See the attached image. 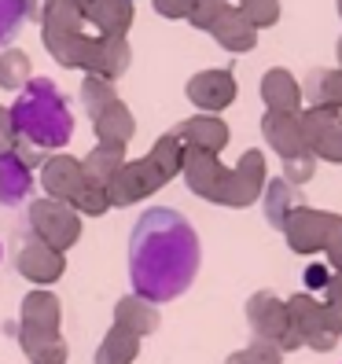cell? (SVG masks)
I'll use <instances>...</instances> for the list:
<instances>
[{
    "mask_svg": "<svg viewBox=\"0 0 342 364\" xmlns=\"http://www.w3.org/2000/svg\"><path fill=\"white\" fill-rule=\"evenodd\" d=\"M320 294H324L320 302H324V309H328V316H331V324L342 331V276H338V272H331L328 287L320 291Z\"/></svg>",
    "mask_w": 342,
    "mask_h": 364,
    "instance_id": "8d00e7d4",
    "label": "cell"
},
{
    "mask_svg": "<svg viewBox=\"0 0 342 364\" xmlns=\"http://www.w3.org/2000/svg\"><path fill=\"white\" fill-rule=\"evenodd\" d=\"M262 196H265V221H269L272 228H284L287 213H291L294 206H302V196H298V188H294V184H287L284 177L269 181Z\"/></svg>",
    "mask_w": 342,
    "mask_h": 364,
    "instance_id": "484cf974",
    "label": "cell"
},
{
    "mask_svg": "<svg viewBox=\"0 0 342 364\" xmlns=\"http://www.w3.org/2000/svg\"><path fill=\"white\" fill-rule=\"evenodd\" d=\"M302 122V144L313 159L342 162V111L338 107H306L298 111Z\"/></svg>",
    "mask_w": 342,
    "mask_h": 364,
    "instance_id": "ba28073f",
    "label": "cell"
},
{
    "mask_svg": "<svg viewBox=\"0 0 342 364\" xmlns=\"http://www.w3.org/2000/svg\"><path fill=\"white\" fill-rule=\"evenodd\" d=\"M225 364H247V360H243V350H240V353H232V357H228Z\"/></svg>",
    "mask_w": 342,
    "mask_h": 364,
    "instance_id": "f6af8a7d",
    "label": "cell"
},
{
    "mask_svg": "<svg viewBox=\"0 0 342 364\" xmlns=\"http://www.w3.org/2000/svg\"><path fill=\"white\" fill-rule=\"evenodd\" d=\"M328 221L331 213L328 210H313V206H294L284 221V235H287V247L294 254H320L324 250V240H328Z\"/></svg>",
    "mask_w": 342,
    "mask_h": 364,
    "instance_id": "30bf717a",
    "label": "cell"
},
{
    "mask_svg": "<svg viewBox=\"0 0 342 364\" xmlns=\"http://www.w3.org/2000/svg\"><path fill=\"white\" fill-rule=\"evenodd\" d=\"M302 96L309 100V107H338L342 111V67L313 70L306 77V85H302Z\"/></svg>",
    "mask_w": 342,
    "mask_h": 364,
    "instance_id": "cb8c5ba5",
    "label": "cell"
},
{
    "mask_svg": "<svg viewBox=\"0 0 342 364\" xmlns=\"http://www.w3.org/2000/svg\"><path fill=\"white\" fill-rule=\"evenodd\" d=\"M18 346L23 353L33 360V364H67L70 350H67V338L59 331H48V328H23L18 324Z\"/></svg>",
    "mask_w": 342,
    "mask_h": 364,
    "instance_id": "d6986e66",
    "label": "cell"
},
{
    "mask_svg": "<svg viewBox=\"0 0 342 364\" xmlns=\"http://www.w3.org/2000/svg\"><path fill=\"white\" fill-rule=\"evenodd\" d=\"M162 184H169V181L159 173V166L144 155L137 162H122V169L103 188H107V203L111 206H133L147 196H155Z\"/></svg>",
    "mask_w": 342,
    "mask_h": 364,
    "instance_id": "9c48e42d",
    "label": "cell"
},
{
    "mask_svg": "<svg viewBox=\"0 0 342 364\" xmlns=\"http://www.w3.org/2000/svg\"><path fill=\"white\" fill-rule=\"evenodd\" d=\"M313 173H316V159H313L309 151L294 155V159H284V181H287V184L302 188L306 181H313Z\"/></svg>",
    "mask_w": 342,
    "mask_h": 364,
    "instance_id": "e575fe53",
    "label": "cell"
},
{
    "mask_svg": "<svg viewBox=\"0 0 342 364\" xmlns=\"http://www.w3.org/2000/svg\"><path fill=\"white\" fill-rule=\"evenodd\" d=\"M188 100L203 114H218L236 100V77H232V70H199L188 81Z\"/></svg>",
    "mask_w": 342,
    "mask_h": 364,
    "instance_id": "7c38bea8",
    "label": "cell"
},
{
    "mask_svg": "<svg viewBox=\"0 0 342 364\" xmlns=\"http://www.w3.org/2000/svg\"><path fill=\"white\" fill-rule=\"evenodd\" d=\"M70 206H74L78 213H89V218H103V213L111 210V203H107V188L96 184V181H85L81 191L70 199Z\"/></svg>",
    "mask_w": 342,
    "mask_h": 364,
    "instance_id": "1f68e13d",
    "label": "cell"
},
{
    "mask_svg": "<svg viewBox=\"0 0 342 364\" xmlns=\"http://www.w3.org/2000/svg\"><path fill=\"white\" fill-rule=\"evenodd\" d=\"M0 331H4V335H18V324H15V320H4V324H0Z\"/></svg>",
    "mask_w": 342,
    "mask_h": 364,
    "instance_id": "ee69618b",
    "label": "cell"
},
{
    "mask_svg": "<svg viewBox=\"0 0 342 364\" xmlns=\"http://www.w3.org/2000/svg\"><path fill=\"white\" fill-rule=\"evenodd\" d=\"M338 63H342V41H338Z\"/></svg>",
    "mask_w": 342,
    "mask_h": 364,
    "instance_id": "bcb514c9",
    "label": "cell"
},
{
    "mask_svg": "<svg viewBox=\"0 0 342 364\" xmlns=\"http://www.w3.org/2000/svg\"><path fill=\"white\" fill-rule=\"evenodd\" d=\"M328 280H331V269H328V265H309V269H306V294H309V291H324Z\"/></svg>",
    "mask_w": 342,
    "mask_h": 364,
    "instance_id": "60d3db41",
    "label": "cell"
},
{
    "mask_svg": "<svg viewBox=\"0 0 342 364\" xmlns=\"http://www.w3.org/2000/svg\"><path fill=\"white\" fill-rule=\"evenodd\" d=\"M30 228L41 243H48L52 250L67 254L81 240V213L70 203L37 199V203H30Z\"/></svg>",
    "mask_w": 342,
    "mask_h": 364,
    "instance_id": "52a82bcc",
    "label": "cell"
},
{
    "mask_svg": "<svg viewBox=\"0 0 342 364\" xmlns=\"http://www.w3.org/2000/svg\"><path fill=\"white\" fill-rule=\"evenodd\" d=\"M287 320H291V331L302 338V346L316 350V353H331L338 346L342 331L331 324V316L324 309V302L306 291H298L294 298H287Z\"/></svg>",
    "mask_w": 342,
    "mask_h": 364,
    "instance_id": "5b68a950",
    "label": "cell"
},
{
    "mask_svg": "<svg viewBox=\"0 0 342 364\" xmlns=\"http://www.w3.org/2000/svg\"><path fill=\"white\" fill-rule=\"evenodd\" d=\"M23 23H26L23 0H0V48H11V41L18 37Z\"/></svg>",
    "mask_w": 342,
    "mask_h": 364,
    "instance_id": "d6a6232c",
    "label": "cell"
},
{
    "mask_svg": "<svg viewBox=\"0 0 342 364\" xmlns=\"http://www.w3.org/2000/svg\"><path fill=\"white\" fill-rule=\"evenodd\" d=\"M30 191H33V169L15 151H4L0 155V203L15 206V203H23Z\"/></svg>",
    "mask_w": 342,
    "mask_h": 364,
    "instance_id": "603a6c76",
    "label": "cell"
},
{
    "mask_svg": "<svg viewBox=\"0 0 342 364\" xmlns=\"http://www.w3.org/2000/svg\"><path fill=\"white\" fill-rule=\"evenodd\" d=\"M41 33H45V48L59 67H78L85 70L89 59L92 37L85 33V15H81V0H55L41 18Z\"/></svg>",
    "mask_w": 342,
    "mask_h": 364,
    "instance_id": "277c9868",
    "label": "cell"
},
{
    "mask_svg": "<svg viewBox=\"0 0 342 364\" xmlns=\"http://www.w3.org/2000/svg\"><path fill=\"white\" fill-rule=\"evenodd\" d=\"M324 250H328V262L342 258V213H331V221H328V240H324Z\"/></svg>",
    "mask_w": 342,
    "mask_h": 364,
    "instance_id": "74e56055",
    "label": "cell"
},
{
    "mask_svg": "<svg viewBox=\"0 0 342 364\" xmlns=\"http://www.w3.org/2000/svg\"><path fill=\"white\" fill-rule=\"evenodd\" d=\"M30 81V55L18 48H0V89H23Z\"/></svg>",
    "mask_w": 342,
    "mask_h": 364,
    "instance_id": "f546056e",
    "label": "cell"
},
{
    "mask_svg": "<svg viewBox=\"0 0 342 364\" xmlns=\"http://www.w3.org/2000/svg\"><path fill=\"white\" fill-rule=\"evenodd\" d=\"M125 162V147H111V144H96L89 155L81 159V173L85 181H96V184H107Z\"/></svg>",
    "mask_w": 342,
    "mask_h": 364,
    "instance_id": "83f0119b",
    "label": "cell"
},
{
    "mask_svg": "<svg viewBox=\"0 0 342 364\" xmlns=\"http://www.w3.org/2000/svg\"><path fill=\"white\" fill-rule=\"evenodd\" d=\"M92 129H96V140L100 144H111V147H125L137 133V122H133V111L125 107L122 100H114L107 111H100L92 118Z\"/></svg>",
    "mask_w": 342,
    "mask_h": 364,
    "instance_id": "7402d4cb",
    "label": "cell"
},
{
    "mask_svg": "<svg viewBox=\"0 0 342 364\" xmlns=\"http://www.w3.org/2000/svg\"><path fill=\"white\" fill-rule=\"evenodd\" d=\"M118 100V92H114V81H107V77H96V74H89L81 81V107L89 111V118H96L100 111H107Z\"/></svg>",
    "mask_w": 342,
    "mask_h": 364,
    "instance_id": "4dcf8cb0",
    "label": "cell"
},
{
    "mask_svg": "<svg viewBox=\"0 0 342 364\" xmlns=\"http://www.w3.org/2000/svg\"><path fill=\"white\" fill-rule=\"evenodd\" d=\"M225 8H228V0H196V8H191V15H188V23L196 26V30H206V33H210V26L221 18Z\"/></svg>",
    "mask_w": 342,
    "mask_h": 364,
    "instance_id": "d590c367",
    "label": "cell"
},
{
    "mask_svg": "<svg viewBox=\"0 0 342 364\" xmlns=\"http://www.w3.org/2000/svg\"><path fill=\"white\" fill-rule=\"evenodd\" d=\"M133 63V52H129V41L125 37H92V48H89V59H85V70L96 74V77H107L114 81L129 70Z\"/></svg>",
    "mask_w": 342,
    "mask_h": 364,
    "instance_id": "4fadbf2b",
    "label": "cell"
},
{
    "mask_svg": "<svg viewBox=\"0 0 342 364\" xmlns=\"http://www.w3.org/2000/svg\"><path fill=\"white\" fill-rule=\"evenodd\" d=\"M114 328H125V331L137 335V338L155 335L162 328L159 306H151L140 294H125V298H118V302H114Z\"/></svg>",
    "mask_w": 342,
    "mask_h": 364,
    "instance_id": "ac0fdd59",
    "label": "cell"
},
{
    "mask_svg": "<svg viewBox=\"0 0 342 364\" xmlns=\"http://www.w3.org/2000/svg\"><path fill=\"white\" fill-rule=\"evenodd\" d=\"M137 357H140V338L129 335L125 328H111L103 335L92 364H133Z\"/></svg>",
    "mask_w": 342,
    "mask_h": 364,
    "instance_id": "4316f807",
    "label": "cell"
},
{
    "mask_svg": "<svg viewBox=\"0 0 342 364\" xmlns=\"http://www.w3.org/2000/svg\"><path fill=\"white\" fill-rule=\"evenodd\" d=\"M0 254H4V250H0Z\"/></svg>",
    "mask_w": 342,
    "mask_h": 364,
    "instance_id": "681fc988",
    "label": "cell"
},
{
    "mask_svg": "<svg viewBox=\"0 0 342 364\" xmlns=\"http://www.w3.org/2000/svg\"><path fill=\"white\" fill-rule=\"evenodd\" d=\"M188 151H206V155H218L228 147V125L218 114H196V118H184L177 129H173Z\"/></svg>",
    "mask_w": 342,
    "mask_h": 364,
    "instance_id": "5bb4252c",
    "label": "cell"
},
{
    "mask_svg": "<svg viewBox=\"0 0 342 364\" xmlns=\"http://www.w3.org/2000/svg\"><path fill=\"white\" fill-rule=\"evenodd\" d=\"M262 136L280 159H294L306 151L302 144V122L298 114H280V111H265L262 118Z\"/></svg>",
    "mask_w": 342,
    "mask_h": 364,
    "instance_id": "e0dca14e",
    "label": "cell"
},
{
    "mask_svg": "<svg viewBox=\"0 0 342 364\" xmlns=\"http://www.w3.org/2000/svg\"><path fill=\"white\" fill-rule=\"evenodd\" d=\"M55 4V0H23V8H26V18H33V23H41L45 18V11Z\"/></svg>",
    "mask_w": 342,
    "mask_h": 364,
    "instance_id": "7bdbcfd3",
    "label": "cell"
},
{
    "mask_svg": "<svg viewBox=\"0 0 342 364\" xmlns=\"http://www.w3.org/2000/svg\"><path fill=\"white\" fill-rule=\"evenodd\" d=\"M184 184L196 191L206 203H221V206H250L262 199L265 191V155L262 151H243V159L236 162V169H225L218 162V155L206 151H188L184 155Z\"/></svg>",
    "mask_w": 342,
    "mask_h": 364,
    "instance_id": "7a4b0ae2",
    "label": "cell"
},
{
    "mask_svg": "<svg viewBox=\"0 0 342 364\" xmlns=\"http://www.w3.org/2000/svg\"><path fill=\"white\" fill-rule=\"evenodd\" d=\"M338 15H342V0H338Z\"/></svg>",
    "mask_w": 342,
    "mask_h": 364,
    "instance_id": "7dc6e473",
    "label": "cell"
},
{
    "mask_svg": "<svg viewBox=\"0 0 342 364\" xmlns=\"http://www.w3.org/2000/svg\"><path fill=\"white\" fill-rule=\"evenodd\" d=\"M81 4H85V0H81Z\"/></svg>",
    "mask_w": 342,
    "mask_h": 364,
    "instance_id": "c3c4849f",
    "label": "cell"
},
{
    "mask_svg": "<svg viewBox=\"0 0 342 364\" xmlns=\"http://www.w3.org/2000/svg\"><path fill=\"white\" fill-rule=\"evenodd\" d=\"M236 8L250 18V26H254V30L276 26V18H280V0H240Z\"/></svg>",
    "mask_w": 342,
    "mask_h": 364,
    "instance_id": "836d02e7",
    "label": "cell"
},
{
    "mask_svg": "<svg viewBox=\"0 0 342 364\" xmlns=\"http://www.w3.org/2000/svg\"><path fill=\"white\" fill-rule=\"evenodd\" d=\"M41 184H45L48 199H59V203H70L81 184H85V173H81V159H70V155H52L41 162Z\"/></svg>",
    "mask_w": 342,
    "mask_h": 364,
    "instance_id": "9a60e30c",
    "label": "cell"
},
{
    "mask_svg": "<svg viewBox=\"0 0 342 364\" xmlns=\"http://www.w3.org/2000/svg\"><path fill=\"white\" fill-rule=\"evenodd\" d=\"M15 269L23 272L30 284H55L63 276V269H67V254H59L48 243H41L37 235H30V240L18 243Z\"/></svg>",
    "mask_w": 342,
    "mask_h": 364,
    "instance_id": "8fae6325",
    "label": "cell"
},
{
    "mask_svg": "<svg viewBox=\"0 0 342 364\" xmlns=\"http://www.w3.org/2000/svg\"><path fill=\"white\" fill-rule=\"evenodd\" d=\"M262 100L265 111H280V114H298L302 111V85L294 81L291 70H269L262 77Z\"/></svg>",
    "mask_w": 342,
    "mask_h": 364,
    "instance_id": "ffe728a7",
    "label": "cell"
},
{
    "mask_svg": "<svg viewBox=\"0 0 342 364\" xmlns=\"http://www.w3.org/2000/svg\"><path fill=\"white\" fill-rule=\"evenodd\" d=\"M210 33H213V41H218L221 48H228V52H250L254 45H258V30L250 26V18L240 11V8H225L221 11V18L210 26Z\"/></svg>",
    "mask_w": 342,
    "mask_h": 364,
    "instance_id": "44dd1931",
    "label": "cell"
},
{
    "mask_svg": "<svg viewBox=\"0 0 342 364\" xmlns=\"http://www.w3.org/2000/svg\"><path fill=\"white\" fill-rule=\"evenodd\" d=\"M247 320L254 328V338L262 342H272L280 353H291V350H302V338L291 331V320H287V306L280 294L272 291H254L250 302H247Z\"/></svg>",
    "mask_w": 342,
    "mask_h": 364,
    "instance_id": "8992f818",
    "label": "cell"
},
{
    "mask_svg": "<svg viewBox=\"0 0 342 364\" xmlns=\"http://www.w3.org/2000/svg\"><path fill=\"white\" fill-rule=\"evenodd\" d=\"M15 155L23 159V162H26L30 169L45 162V151H41V147H33V144H26V140H18V144H15Z\"/></svg>",
    "mask_w": 342,
    "mask_h": 364,
    "instance_id": "b9f144b4",
    "label": "cell"
},
{
    "mask_svg": "<svg viewBox=\"0 0 342 364\" xmlns=\"http://www.w3.org/2000/svg\"><path fill=\"white\" fill-rule=\"evenodd\" d=\"M59 320H63V309H59V298L52 291H30L23 298V328H48V331H59Z\"/></svg>",
    "mask_w": 342,
    "mask_h": 364,
    "instance_id": "d4e9b609",
    "label": "cell"
},
{
    "mask_svg": "<svg viewBox=\"0 0 342 364\" xmlns=\"http://www.w3.org/2000/svg\"><path fill=\"white\" fill-rule=\"evenodd\" d=\"M184 155H188V147H184V140L169 129L166 136H159L155 140V147L147 151V159H151L155 166H159V173L166 177V181H173V177H181V166H184Z\"/></svg>",
    "mask_w": 342,
    "mask_h": 364,
    "instance_id": "f1b7e54d",
    "label": "cell"
},
{
    "mask_svg": "<svg viewBox=\"0 0 342 364\" xmlns=\"http://www.w3.org/2000/svg\"><path fill=\"white\" fill-rule=\"evenodd\" d=\"M203 262L199 235L173 206L144 210L129 235V280L151 306L173 302L191 284Z\"/></svg>",
    "mask_w": 342,
    "mask_h": 364,
    "instance_id": "6da1fadb",
    "label": "cell"
},
{
    "mask_svg": "<svg viewBox=\"0 0 342 364\" xmlns=\"http://www.w3.org/2000/svg\"><path fill=\"white\" fill-rule=\"evenodd\" d=\"M81 15L100 37H125L133 26V0H85Z\"/></svg>",
    "mask_w": 342,
    "mask_h": 364,
    "instance_id": "2e32d148",
    "label": "cell"
},
{
    "mask_svg": "<svg viewBox=\"0 0 342 364\" xmlns=\"http://www.w3.org/2000/svg\"><path fill=\"white\" fill-rule=\"evenodd\" d=\"M151 4L162 18H188L191 8H196V0H151Z\"/></svg>",
    "mask_w": 342,
    "mask_h": 364,
    "instance_id": "f35d334b",
    "label": "cell"
},
{
    "mask_svg": "<svg viewBox=\"0 0 342 364\" xmlns=\"http://www.w3.org/2000/svg\"><path fill=\"white\" fill-rule=\"evenodd\" d=\"M15 144H18V133L11 125V114H8V107H0V155L15 151Z\"/></svg>",
    "mask_w": 342,
    "mask_h": 364,
    "instance_id": "ab89813d",
    "label": "cell"
},
{
    "mask_svg": "<svg viewBox=\"0 0 342 364\" xmlns=\"http://www.w3.org/2000/svg\"><path fill=\"white\" fill-rule=\"evenodd\" d=\"M8 114L18 140L41 147V151H59L74 136V114L52 77H30L18 89Z\"/></svg>",
    "mask_w": 342,
    "mask_h": 364,
    "instance_id": "3957f363",
    "label": "cell"
}]
</instances>
